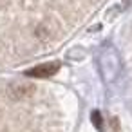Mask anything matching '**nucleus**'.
<instances>
[{"instance_id":"nucleus-1","label":"nucleus","mask_w":132,"mask_h":132,"mask_svg":"<svg viewBox=\"0 0 132 132\" xmlns=\"http://www.w3.org/2000/svg\"><path fill=\"white\" fill-rule=\"evenodd\" d=\"M58 71H60V63L58 62H47V63H40V65L33 67V69H29L26 72V76H31V78H51Z\"/></svg>"},{"instance_id":"nucleus-2","label":"nucleus","mask_w":132,"mask_h":132,"mask_svg":"<svg viewBox=\"0 0 132 132\" xmlns=\"http://www.w3.org/2000/svg\"><path fill=\"white\" fill-rule=\"evenodd\" d=\"M92 119H94V123H96V127L100 128V114H98V112H92Z\"/></svg>"}]
</instances>
